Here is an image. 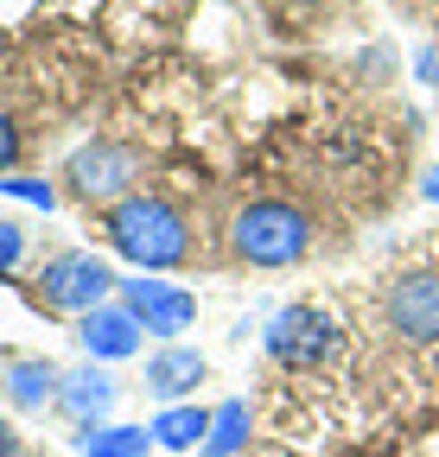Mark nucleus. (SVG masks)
Listing matches in <instances>:
<instances>
[{"label": "nucleus", "instance_id": "nucleus-11", "mask_svg": "<svg viewBox=\"0 0 439 457\" xmlns=\"http://www.w3.org/2000/svg\"><path fill=\"white\" fill-rule=\"evenodd\" d=\"M147 432H153V445H159V451H198V445H204V432H210V413L198 407V400H179V407H166Z\"/></svg>", "mask_w": 439, "mask_h": 457}, {"label": "nucleus", "instance_id": "nucleus-9", "mask_svg": "<svg viewBox=\"0 0 439 457\" xmlns=\"http://www.w3.org/2000/svg\"><path fill=\"white\" fill-rule=\"evenodd\" d=\"M198 381H204V356L191 343H166V350L147 356V394L166 400V407H179L185 394H198Z\"/></svg>", "mask_w": 439, "mask_h": 457}, {"label": "nucleus", "instance_id": "nucleus-14", "mask_svg": "<svg viewBox=\"0 0 439 457\" xmlns=\"http://www.w3.org/2000/svg\"><path fill=\"white\" fill-rule=\"evenodd\" d=\"M58 369L51 362H13L7 369V400L13 407H45V400H58Z\"/></svg>", "mask_w": 439, "mask_h": 457}, {"label": "nucleus", "instance_id": "nucleus-15", "mask_svg": "<svg viewBox=\"0 0 439 457\" xmlns=\"http://www.w3.org/2000/svg\"><path fill=\"white\" fill-rule=\"evenodd\" d=\"M0 197H20V204H32V210H51V204H58V191H51L45 179H13V171L0 179Z\"/></svg>", "mask_w": 439, "mask_h": 457}, {"label": "nucleus", "instance_id": "nucleus-7", "mask_svg": "<svg viewBox=\"0 0 439 457\" xmlns=\"http://www.w3.org/2000/svg\"><path fill=\"white\" fill-rule=\"evenodd\" d=\"M389 324L408 343H439V273H401L389 286Z\"/></svg>", "mask_w": 439, "mask_h": 457}, {"label": "nucleus", "instance_id": "nucleus-12", "mask_svg": "<svg viewBox=\"0 0 439 457\" xmlns=\"http://www.w3.org/2000/svg\"><path fill=\"white\" fill-rule=\"evenodd\" d=\"M77 451L83 457H147L153 451V432L147 426H83L77 432Z\"/></svg>", "mask_w": 439, "mask_h": 457}, {"label": "nucleus", "instance_id": "nucleus-19", "mask_svg": "<svg viewBox=\"0 0 439 457\" xmlns=\"http://www.w3.org/2000/svg\"><path fill=\"white\" fill-rule=\"evenodd\" d=\"M0 457H20V432H13L7 420H0Z\"/></svg>", "mask_w": 439, "mask_h": 457}, {"label": "nucleus", "instance_id": "nucleus-6", "mask_svg": "<svg viewBox=\"0 0 439 457\" xmlns=\"http://www.w3.org/2000/svg\"><path fill=\"white\" fill-rule=\"evenodd\" d=\"M122 305L159 343H179L198 324V293H185V286H173V279H122Z\"/></svg>", "mask_w": 439, "mask_h": 457}, {"label": "nucleus", "instance_id": "nucleus-2", "mask_svg": "<svg viewBox=\"0 0 439 457\" xmlns=\"http://www.w3.org/2000/svg\"><path fill=\"white\" fill-rule=\"evenodd\" d=\"M230 248L249 267H293L312 254V216L287 197H255L230 222Z\"/></svg>", "mask_w": 439, "mask_h": 457}, {"label": "nucleus", "instance_id": "nucleus-3", "mask_svg": "<svg viewBox=\"0 0 439 457\" xmlns=\"http://www.w3.org/2000/svg\"><path fill=\"white\" fill-rule=\"evenodd\" d=\"M108 293H122V279H115V267H108L102 254L64 248V254H51V261L38 267V305H45V312H77V318H89L96 305H108Z\"/></svg>", "mask_w": 439, "mask_h": 457}, {"label": "nucleus", "instance_id": "nucleus-20", "mask_svg": "<svg viewBox=\"0 0 439 457\" xmlns=\"http://www.w3.org/2000/svg\"><path fill=\"white\" fill-rule=\"evenodd\" d=\"M420 197H426V204H439V165H433L426 179H420Z\"/></svg>", "mask_w": 439, "mask_h": 457}, {"label": "nucleus", "instance_id": "nucleus-4", "mask_svg": "<svg viewBox=\"0 0 439 457\" xmlns=\"http://www.w3.org/2000/svg\"><path fill=\"white\" fill-rule=\"evenodd\" d=\"M261 343H267V356L287 362V369H318V362H332L344 350V330H338L332 312H318V305H281L267 318Z\"/></svg>", "mask_w": 439, "mask_h": 457}, {"label": "nucleus", "instance_id": "nucleus-16", "mask_svg": "<svg viewBox=\"0 0 439 457\" xmlns=\"http://www.w3.org/2000/svg\"><path fill=\"white\" fill-rule=\"evenodd\" d=\"M20 261H26V228L0 216V279H7V273H13Z\"/></svg>", "mask_w": 439, "mask_h": 457}, {"label": "nucleus", "instance_id": "nucleus-18", "mask_svg": "<svg viewBox=\"0 0 439 457\" xmlns=\"http://www.w3.org/2000/svg\"><path fill=\"white\" fill-rule=\"evenodd\" d=\"M420 83H439V45L420 51Z\"/></svg>", "mask_w": 439, "mask_h": 457}, {"label": "nucleus", "instance_id": "nucleus-8", "mask_svg": "<svg viewBox=\"0 0 439 457\" xmlns=\"http://www.w3.org/2000/svg\"><path fill=\"white\" fill-rule=\"evenodd\" d=\"M77 337H83V350L96 356V362H122V356H134L140 350V318L128 312V305H96L89 318H77Z\"/></svg>", "mask_w": 439, "mask_h": 457}, {"label": "nucleus", "instance_id": "nucleus-10", "mask_svg": "<svg viewBox=\"0 0 439 457\" xmlns=\"http://www.w3.org/2000/svg\"><path fill=\"white\" fill-rule=\"evenodd\" d=\"M58 407L77 420V432L83 426H102V413L115 407V381H108L102 369H77V375L58 381Z\"/></svg>", "mask_w": 439, "mask_h": 457}, {"label": "nucleus", "instance_id": "nucleus-17", "mask_svg": "<svg viewBox=\"0 0 439 457\" xmlns=\"http://www.w3.org/2000/svg\"><path fill=\"white\" fill-rule=\"evenodd\" d=\"M13 159H20V128H13V114H0V179L13 171Z\"/></svg>", "mask_w": 439, "mask_h": 457}, {"label": "nucleus", "instance_id": "nucleus-1", "mask_svg": "<svg viewBox=\"0 0 439 457\" xmlns=\"http://www.w3.org/2000/svg\"><path fill=\"white\" fill-rule=\"evenodd\" d=\"M102 236L128 267L140 273H166V267H185L191 261V222L179 216V204L153 197V191H134L122 197L115 210L102 216Z\"/></svg>", "mask_w": 439, "mask_h": 457}, {"label": "nucleus", "instance_id": "nucleus-13", "mask_svg": "<svg viewBox=\"0 0 439 457\" xmlns=\"http://www.w3.org/2000/svg\"><path fill=\"white\" fill-rule=\"evenodd\" d=\"M242 445H249V400H224L210 413V432H204L198 457H236Z\"/></svg>", "mask_w": 439, "mask_h": 457}, {"label": "nucleus", "instance_id": "nucleus-5", "mask_svg": "<svg viewBox=\"0 0 439 457\" xmlns=\"http://www.w3.org/2000/svg\"><path fill=\"white\" fill-rule=\"evenodd\" d=\"M64 179H71V197L115 210V204H122V197H134V185H140V153H134V146H122V140H89V146H77V153H71Z\"/></svg>", "mask_w": 439, "mask_h": 457}, {"label": "nucleus", "instance_id": "nucleus-21", "mask_svg": "<svg viewBox=\"0 0 439 457\" xmlns=\"http://www.w3.org/2000/svg\"><path fill=\"white\" fill-rule=\"evenodd\" d=\"M300 7H325V0H300Z\"/></svg>", "mask_w": 439, "mask_h": 457}]
</instances>
